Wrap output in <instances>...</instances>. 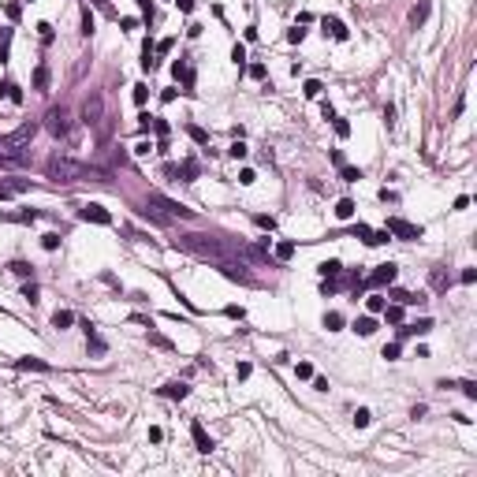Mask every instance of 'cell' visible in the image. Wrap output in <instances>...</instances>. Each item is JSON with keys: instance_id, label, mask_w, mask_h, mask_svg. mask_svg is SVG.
<instances>
[{"instance_id": "cell-1", "label": "cell", "mask_w": 477, "mask_h": 477, "mask_svg": "<svg viewBox=\"0 0 477 477\" xmlns=\"http://www.w3.org/2000/svg\"><path fill=\"white\" fill-rule=\"evenodd\" d=\"M146 205H153V209H164V217L168 220H194V209H186V205H179V201H172V198H164V194H149V201Z\"/></svg>"}, {"instance_id": "cell-2", "label": "cell", "mask_w": 477, "mask_h": 477, "mask_svg": "<svg viewBox=\"0 0 477 477\" xmlns=\"http://www.w3.org/2000/svg\"><path fill=\"white\" fill-rule=\"evenodd\" d=\"M82 119L90 127H101V119H105V93L101 90H93L90 97H86V105H82Z\"/></svg>"}, {"instance_id": "cell-3", "label": "cell", "mask_w": 477, "mask_h": 477, "mask_svg": "<svg viewBox=\"0 0 477 477\" xmlns=\"http://www.w3.org/2000/svg\"><path fill=\"white\" fill-rule=\"evenodd\" d=\"M384 227H388V235H395V239H406V243H414V239H421V235H425L418 224H410V220H403V217H392Z\"/></svg>"}, {"instance_id": "cell-4", "label": "cell", "mask_w": 477, "mask_h": 477, "mask_svg": "<svg viewBox=\"0 0 477 477\" xmlns=\"http://www.w3.org/2000/svg\"><path fill=\"white\" fill-rule=\"evenodd\" d=\"M34 134H37V123H23L19 131L4 134V138H0V146H8V149H15V157H23V153H19V146H26Z\"/></svg>"}, {"instance_id": "cell-5", "label": "cell", "mask_w": 477, "mask_h": 477, "mask_svg": "<svg viewBox=\"0 0 477 477\" xmlns=\"http://www.w3.org/2000/svg\"><path fill=\"white\" fill-rule=\"evenodd\" d=\"M45 119H49L45 127H49L56 138H67V134H71V116H67V109H49V116H45Z\"/></svg>"}, {"instance_id": "cell-6", "label": "cell", "mask_w": 477, "mask_h": 477, "mask_svg": "<svg viewBox=\"0 0 477 477\" xmlns=\"http://www.w3.org/2000/svg\"><path fill=\"white\" fill-rule=\"evenodd\" d=\"M395 276H399V268H395L392 261H384V265L373 268V276H369L366 284H369V287H392V284H395Z\"/></svg>"}, {"instance_id": "cell-7", "label": "cell", "mask_w": 477, "mask_h": 477, "mask_svg": "<svg viewBox=\"0 0 477 477\" xmlns=\"http://www.w3.org/2000/svg\"><path fill=\"white\" fill-rule=\"evenodd\" d=\"M78 217L90 220V224H112V213L105 209V205H97V201H86L82 209H78Z\"/></svg>"}, {"instance_id": "cell-8", "label": "cell", "mask_w": 477, "mask_h": 477, "mask_svg": "<svg viewBox=\"0 0 477 477\" xmlns=\"http://www.w3.org/2000/svg\"><path fill=\"white\" fill-rule=\"evenodd\" d=\"M190 436H194V444H198V451H201V455H209L213 447H217V444H213V436L205 433V425H201V421H194V425H190Z\"/></svg>"}, {"instance_id": "cell-9", "label": "cell", "mask_w": 477, "mask_h": 477, "mask_svg": "<svg viewBox=\"0 0 477 477\" xmlns=\"http://www.w3.org/2000/svg\"><path fill=\"white\" fill-rule=\"evenodd\" d=\"M321 26H325V34H332L335 41H347V37H351V30H347L335 15H325V19H321Z\"/></svg>"}, {"instance_id": "cell-10", "label": "cell", "mask_w": 477, "mask_h": 477, "mask_svg": "<svg viewBox=\"0 0 477 477\" xmlns=\"http://www.w3.org/2000/svg\"><path fill=\"white\" fill-rule=\"evenodd\" d=\"M172 75H176V78H179V82H183V86H186V90H190V86H194V67H190V64H186V56H179V60H176V64H172Z\"/></svg>"}, {"instance_id": "cell-11", "label": "cell", "mask_w": 477, "mask_h": 477, "mask_svg": "<svg viewBox=\"0 0 477 477\" xmlns=\"http://www.w3.org/2000/svg\"><path fill=\"white\" fill-rule=\"evenodd\" d=\"M160 395H164V399H179V403H183L186 395H190V388H186L183 380H172V384H164V388H160Z\"/></svg>"}, {"instance_id": "cell-12", "label": "cell", "mask_w": 477, "mask_h": 477, "mask_svg": "<svg viewBox=\"0 0 477 477\" xmlns=\"http://www.w3.org/2000/svg\"><path fill=\"white\" fill-rule=\"evenodd\" d=\"M392 298L399 302V306H425V294H414V291H392Z\"/></svg>"}, {"instance_id": "cell-13", "label": "cell", "mask_w": 477, "mask_h": 477, "mask_svg": "<svg viewBox=\"0 0 477 477\" xmlns=\"http://www.w3.org/2000/svg\"><path fill=\"white\" fill-rule=\"evenodd\" d=\"M429 328H433V321H429V317H421L418 325H403V328H399V335H403V339H406V335H425Z\"/></svg>"}, {"instance_id": "cell-14", "label": "cell", "mask_w": 477, "mask_h": 477, "mask_svg": "<svg viewBox=\"0 0 477 477\" xmlns=\"http://www.w3.org/2000/svg\"><path fill=\"white\" fill-rule=\"evenodd\" d=\"M34 90H37V93H45V90H49V67H45V64H37V67H34Z\"/></svg>"}, {"instance_id": "cell-15", "label": "cell", "mask_w": 477, "mask_h": 477, "mask_svg": "<svg viewBox=\"0 0 477 477\" xmlns=\"http://www.w3.org/2000/svg\"><path fill=\"white\" fill-rule=\"evenodd\" d=\"M429 284H433V287H436V291H444V287H447V284H451V276H447L444 268L436 265V268H433V272H429Z\"/></svg>"}, {"instance_id": "cell-16", "label": "cell", "mask_w": 477, "mask_h": 477, "mask_svg": "<svg viewBox=\"0 0 477 477\" xmlns=\"http://www.w3.org/2000/svg\"><path fill=\"white\" fill-rule=\"evenodd\" d=\"M317 272H321L325 280H335L339 272H343V265H339V261H321V265H317Z\"/></svg>"}, {"instance_id": "cell-17", "label": "cell", "mask_w": 477, "mask_h": 477, "mask_svg": "<svg viewBox=\"0 0 477 477\" xmlns=\"http://www.w3.org/2000/svg\"><path fill=\"white\" fill-rule=\"evenodd\" d=\"M384 321H392V325H403V313H406V306H399V302H395V306H384Z\"/></svg>"}, {"instance_id": "cell-18", "label": "cell", "mask_w": 477, "mask_h": 477, "mask_svg": "<svg viewBox=\"0 0 477 477\" xmlns=\"http://www.w3.org/2000/svg\"><path fill=\"white\" fill-rule=\"evenodd\" d=\"M15 369H37V373H49V362H41V358H19Z\"/></svg>"}, {"instance_id": "cell-19", "label": "cell", "mask_w": 477, "mask_h": 477, "mask_svg": "<svg viewBox=\"0 0 477 477\" xmlns=\"http://www.w3.org/2000/svg\"><path fill=\"white\" fill-rule=\"evenodd\" d=\"M335 217H339V220H351L354 217V201L351 198H339V201H335Z\"/></svg>"}, {"instance_id": "cell-20", "label": "cell", "mask_w": 477, "mask_h": 477, "mask_svg": "<svg viewBox=\"0 0 477 477\" xmlns=\"http://www.w3.org/2000/svg\"><path fill=\"white\" fill-rule=\"evenodd\" d=\"M354 332H358V335H373V332H377V321H373V317H358V321H354Z\"/></svg>"}, {"instance_id": "cell-21", "label": "cell", "mask_w": 477, "mask_h": 477, "mask_svg": "<svg viewBox=\"0 0 477 477\" xmlns=\"http://www.w3.org/2000/svg\"><path fill=\"white\" fill-rule=\"evenodd\" d=\"M11 56V30H0V64H8Z\"/></svg>"}, {"instance_id": "cell-22", "label": "cell", "mask_w": 477, "mask_h": 477, "mask_svg": "<svg viewBox=\"0 0 477 477\" xmlns=\"http://www.w3.org/2000/svg\"><path fill=\"white\" fill-rule=\"evenodd\" d=\"M179 176H183L186 183H194V179H198V160H183V164H179Z\"/></svg>"}, {"instance_id": "cell-23", "label": "cell", "mask_w": 477, "mask_h": 477, "mask_svg": "<svg viewBox=\"0 0 477 477\" xmlns=\"http://www.w3.org/2000/svg\"><path fill=\"white\" fill-rule=\"evenodd\" d=\"M52 325H56V328L75 325V313H71V310H56V313H52Z\"/></svg>"}, {"instance_id": "cell-24", "label": "cell", "mask_w": 477, "mask_h": 477, "mask_svg": "<svg viewBox=\"0 0 477 477\" xmlns=\"http://www.w3.org/2000/svg\"><path fill=\"white\" fill-rule=\"evenodd\" d=\"M425 19H429V0H421L418 8L410 11V23H414V26H421V23H425Z\"/></svg>"}, {"instance_id": "cell-25", "label": "cell", "mask_w": 477, "mask_h": 477, "mask_svg": "<svg viewBox=\"0 0 477 477\" xmlns=\"http://www.w3.org/2000/svg\"><path fill=\"white\" fill-rule=\"evenodd\" d=\"M384 306H388V298H384V294H369V298H366V310H369V313H380Z\"/></svg>"}, {"instance_id": "cell-26", "label": "cell", "mask_w": 477, "mask_h": 477, "mask_svg": "<svg viewBox=\"0 0 477 477\" xmlns=\"http://www.w3.org/2000/svg\"><path fill=\"white\" fill-rule=\"evenodd\" d=\"M325 328H328V332H339V328H343V313H325Z\"/></svg>"}, {"instance_id": "cell-27", "label": "cell", "mask_w": 477, "mask_h": 477, "mask_svg": "<svg viewBox=\"0 0 477 477\" xmlns=\"http://www.w3.org/2000/svg\"><path fill=\"white\" fill-rule=\"evenodd\" d=\"M339 176L347 179V183H358L362 179V168H351V164H339Z\"/></svg>"}, {"instance_id": "cell-28", "label": "cell", "mask_w": 477, "mask_h": 477, "mask_svg": "<svg viewBox=\"0 0 477 477\" xmlns=\"http://www.w3.org/2000/svg\"><path fill=\"white\" fill-rule=\"evenodd\" d=\"M294 257V243H280L276 246V261H291Z\"/></svg>"}, {"instance_id": "cell-29", "label": "cell", "mask_w": 477, "mask_h": 477, "mask_svg": "<svg viewBox=\"0 0 477 477\" xmlns=\"http://www.w3.org/2000/svg\"><path fill=\"white\" fill-rule=\"evenodd\" d=\"M294 377L298 380H313V366L310 362H298V366H294Z\"/></svg>"}, {"instance_id": "cell-30", "label": "cell", "mask_w": 477, "mask_h": 477, "mask_svg": "<svg viewBox=\"0 0 477 477\" xmlns=\"http://www.w3.org/2000/svg\"><path fill=\"white\" fill-rule=\"evenodd\" d=\"M302 90H306V97H310V101H317V97H321V90H325V86H321L317 78H310V82L302 86Z\"/></svg>"}, {"instance_id": "cell-31", "label": "cell", "mask_w": 477, "mask_h": 477, "mask_svg": "<svg viewBox=\"0 0 477 477\" xmlns=\"http://www.w3.org/2000/svg\"><path fill=\"white\" fill-rule=\"evenodd\" d=\"M149 153H153V142H146V138L134 142V157H149Z\"/></svg>"}, {"instance_id": "cell-32", "label": "cell", "mask_w": 477, "mask_h": 477, "mask_svg": "<svg viewBox=\"0 0 477 477\" xmlns=\"http://www.w3.org/2000/svg\"><path fill=\"white\" fill-rule=\"evenodd\" d=\"M369 421H373V414H369L366 406H362V410H354V425H358V429H366Z\"/></svg>"}, {"instance_id": "cell-33", "label": "cell", "mask_w": 477, "mask_h": 477, "mask_svg": "<svg viewBox=\"0 0 477 477\" xmlns=\"http://www.w3.org/2000/svg\"><path fill=\"white\" fill-rule=\"evenodd\" d=\"M186 131H190V138H194L198 146H209V134L201 131V127H186Z\"/></svg>"}, {"instance_id": "cell-34", "label": "cell", "mask_w": 477, "mask_h": 477, "mask_svg": "<svg viewBox=\"0 0 477 477\" xmlns=\"http://www.w3.org/2000/svg\"><path fill=\"white\" fill-rule=\"evenodd\" d=\"M11 272H15V276H34V268L26 265V261H11Z\"/></svg>"}, {"instance_id": "cell-35", "label": "cell", "mask_w": 477, "mask_h": 477, "mask_svg": "<svg viewBox=\"0 0 477 477\" xmlns=\"http://www.w3.org/2000/svg\"><path fill=\"white\" fill-rule=\"evenodd\" d=\"M149 343L160 347V351H172V339H164V335H157V332H149Z\"/></svg>"}, {"instance_id": "cell-36", "label": "cell", "mask_w": 477, "mask_h": 477, "mask_svg": "<svg viewBox=\"0 0 477 477\" xmlns=\"http://www.w3.org/2000/svg\"><path fill=\"white\" fill-rule=\"evenodd\" d=\"M231 60H235L239 67H243V60H246V45H243V41H235V49H231Z\"/></svg>"}, {"instance_id": "cell-37", "label": "cell", "mask_w": 477, "mask_h": 477, "mask_svg": "<svg viewBox=\"0 0 477 477\" xmlns=\"http://www.w3.org/2000/svg\"><path fill=\"white\" fill-rule=\"evenodd\" d=\"M227 153H231L235 160H246V153H250V149H246V146H243V138H239V142H235V146H231Z\"/></svg>"}, {"instance_id": "cell-38", "label": "cell", "mask_w": 477, "mask_h": 477, "mask_svg": "<svg viewBox=\"0 0 477 477\" xmlns=\"http://www.w3.org/2000/svg\"><path fill=\"white\" fill-rule=\"evenodd\" d=\"M250 373H254V366H250V362H239V366H235V377H239V380H246Z\"/></svg>"}, {"instance_id": "cell-39", "label": "cell", "mask_w": 477, "mask_h": 477, "mask_svg": "<svg viewBox=\"0 0 477 477\" xmlns=\"http://www.w3.org/2000/svg\"><path fill=\"white\" fill-rule=\"evenodd\" d=\"M146 97H149V90H146V82L134 86V105H146Z\"/></svg>"}, {"instance_id": "cell-40", "label": "cell", "mask_w": 477, "mask_h": 477, "mask_svg": "<svg viewBox=\"0 0 477 477\" xmlns=\"http://www.w3.org/2000/svg\"><path fill=\"white\" fill-rule=\"evenodd\" d=\"M332 127H335V134H339V138H347V134H351V123H347V119H332Z\"/></svg>"}, {"instance_id": "cell-41", "label": "cell", "mask_w": 477, "mask_h": 477, "mask_svg": "<svg viewBox=\"0 0 477 477\" xmlns=\"http://www.w3.org/2000/svg\"><path fill=\"white\" fill-rule=\"evenodd\" d=\"M354 235H358V239H362V243H366V246L373 243V231H369L366 224H358V227H354Z\"/></svg>"}, {"instance_id": "cell-42", "label": "cell", "mask_w": 477, "mask_h": 477, "mask_svg": "<svg viewBox=\"0 0 477 477\" xmlns=\"http://www.w3.org/2000/svg\"><path fill=\"white\" fill-rule=\"evenodd\" d=\"M41 246H45V250H56V246H60V235H56V231H49V235L41 239Z\"/></svg>"}, {"instance_id": "cell-43", "label": "cell", "mask_w": 477, "mask_h": 477, "mask_svg": "<svg viewBox=\"0 0 477 477\" xmlns=\"http://www.w3.org/2000/svg\"><path fill=\"white\" fill-rule=\"evenodd\" d=\"M462 395H466V399H477V384H474V380H462Z\"/></svg>"}, {"instance_id": "cell-44", "label": "cell", "mask_w": 477, "mask_h": 477, "mask_svg": "<svg viewBox=\"0 0 477 477\" xmlns=\"http://www.w3.org/2000/svg\"><path fill=\"white\" fill-rule=\"evenodd\" d=\"M82 34H86V37H90V34H93V15H90V8L82 11Z\"/></svg>"}, {"instance_id": "cell-45", "label": "cell", "mask_w": 477, "mask_h": 477, "mask_svg": "<svg viewBox=\"0 0 477 477\" xmlns=\"http://www.w3.org/2000/svg\"><path fill=\"white\" fill-rule=\"evenodd\" d=\"M4 11H8V19H11V23H19V15H23V8H19L15 0H11V4H8V8H4Z\"/></svg>"}, {"instance_id": "cell-46", "label": "cell", "mask_w": 477, "mask_h": 477, "mask_svg": "<svg viewBox=\"0 0 477 477\" xmlns=\"http://www.w3.org/2000/svg\"><path fill=\"white\" fill-rule=\"evenodd\" d=\"M8 97H11V101H15V105H23V101H26V97H23V90H19V86H15V82H11V86H8Z\"/></svg>"}, {"instance_id": "cell-47", "label": "cell", "mask_w": 477, "mask_h": 477, "mask_svg": "<svg viewBox=\"0 0 477 477\" xmlns=\"http://www.w3.org/2000/svg\"><path fill=\"white\" fill-rule=\"evenodd\" d=\"M224 313H227V317H235V321H243V317H246V310H243V306H227Z\"/></svg>"}, {"instance_id": "cell-48", "label": "cell", "mask_w": 477, "mask_h": 477, "mask_svg": "<svg viewBox=\"0 0 477 477\" xmlns=\"http://www.w3.org/2000/svg\"><path fill=\"white\" fill-rule=\"evenodd\" d=\"M254 179H257V176H254V168H243V172H239V183H246V186H250Z\"/></svg>"}, {"instance_id": "cell-49", "label": "cell", "mask_w": 477, "mask_h": 477, "mask_svg": "<svg viewBox=\"0 0 477 477\" xmlns=\"http://www.w3.org/2000/svg\"><path fill=\"white\" fill-rule=\"evenodd\" d=\"M388 239H392V235H388V227H384V231H373V243H369V246H380V243H388Z\"/></svg>"}, {"instance_id": "cell-50", "label": "cell", "mask_w": 477, "mask_h": 477, "mask_svg": "<svg viewBox=\"0 0 477 477\" xmlns=\"http://www.w3.org/2000/svg\"><path fill=\"white\" fill-rule=\"evenodd\" d=\"M37 34H41V41H52V26L49 23H37Z\"/></svg>"}, {"instance_id": "cell-51", "label": "cell", "mask_w": 477, "mask_h": 477, "mask_svg": "<svg viewBox=\"0 0 477 477\" xmlns=\"http://www.w3.org/2000/svg\"><path fill=\"white\" fill-rule=\"evenodd\" d=\"M380 354H384L388 362H392V358H399V343H388V347H384V351H380Z\"/></svg>"}, {"instance_id": "cell-52", "label": "cell", "mask_w": 477, "mask_h": 477, "mask_svg": "<svg viewBox=\"0 0 477 477\" xmlns=\"http://www.w3.org/2000/svg\"><path fill=\"white\" fill-rule=\"evenodd\" d=\"M302 37H306V30H302V26H294V30H287V41H302Z\"/></svg>"}, {"instance_id": "cell-53", "label": "cell", "mask_w": 477, "mask_h": 477, "mask_svg": "<svg viewBox=\"0 0 477 477\" xmlns=\"http://www.w3.org/2000/svg\"><path fill=\"white\" fill-rule=\"evenodd\" d=\"M459 280H462V284H474V280H477V268H462Z\"/></svg>"}, {"instance_id": "cell-54", "label": "cell", "mask_w": 477, "mask_h": 477, "mask_svg": "<svg viewBox=\"0 0 477 477\" xmlns=\"http://www.w3.org/2000/svg\"><path fill=\"white\" fill-rule=\"evenodd\" d=\"M149 440H153V444H160V440H164V429L153 425V429H149Z\"/></svg>"}, {"instance_id": "cell-55", "label": "cell", "mask_w": 477, "mask_h": 477, "mask_svg": "<svg viewBox=\"0 0 477 477\" xmlns=\"http://www.w3.org/2000/svg\"><path fill=\"white\" fill-rule=\"evenodd\" d=\"M153 131H157L160 138H164V134H168V123H164V119H153Z\"/></svg>"}, {"instance_id": "cell-56", "label": "cell", "mask_w": 477, "mask_h": 477, "mask_svg": "<svg viewBox=\"0 0 477 477\" xmlns=\"http://www.w3.org/2000/svg\"><path fill=\"white\" fill-rule=\"evenodd\" d=\"M172 45H176V41H172V37H164V41L157 45V52H160V56H164V52H172Z\"/></svg>"}, {"instance_id": "cell-57", "label": "cell", "mask_w": 477, "mask_h": 477, "mask_svg": "<svg viewBox=\"0 0 477 477\" xmlns=\"http://www.w3.org/2000/svg\"><path fill=\"white\" fill-rule=\"evenodd\" d=\"M250 78H265V64H254L250 67Z\"/></svg>"}, {"instance_id": "cell-58", "label": "cell", "mask_w": 477, "mask_h": 477, "mask_svg": "<svg viewBox=\"0 0 477 477\" xmlns=\"http://www.w3.org/2000/svg\"><path fill=\"white\" fill-rule=\"evenodd\" d=\"M23 294H26L30 302H37V287H34V284H26V287H23Z\"/></svg>"}, {"instance_id": "cell-59", "label": "cell", "mask_w": 477, "mask_h": 477, "mask_svg": "<svg viewBox=\"0 0 477 477\" xmlns=\"http://www.w3.org/2000/svg\"><path fill=\"white\" fill-rule=\"evenodd\" d=\"M176 4H179V11H186V15L194 11V0H176Z\"/></svg>"}, {"instance_id": "cell-60", "label": "cell", "mask_w": 477, "mask_h": 477, "mask_svg": "<svg viewBox=\"0 0 477 477\" xmlns=\"http://www.w3.org/2000/svg\"><path fill=\"white\" fill-rule=\"evenodd\" d=\"M138 4H142V15H146V19H153V4H149V0H138Z\"/></svg>"}]
</instances>
